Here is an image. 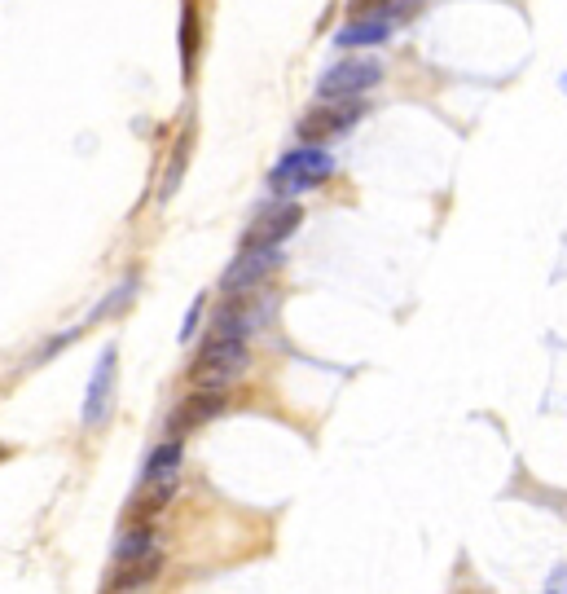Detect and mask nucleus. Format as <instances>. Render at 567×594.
I'll use <instances>...</instances> for the list:
<instances>
[{"label": "nucleus", "mask_w": 567, "mask_h": 594, "mask_svg": "<svg viewBox=\"0 0 567 594\" xmlns=\"http://www.w3.org/2000/svg\"><path fill=\"white\" fill-rule=\"evenodd\" d=\"M181 58H185V84H194V71H198V9H194V0H185V9H181Z\"/></svg>", "instance_id": "12"}, {"label": "nucleus", "mask_w": 567, "mask_h": 594, "mask_svg": "<svg viewBox=\"0 0 567 594\" xmlns=\"http://www.w3.org/2000/svg\"><path fill=\"white\" fill-rule=\"evenodd\" d=\"M282 264V251H242L238 260L225 269V278H220V286H225L229 295H238V291H251V286H260L269 273Z\"/></svg>", "instance_id": "7"}, {"label": "nucleus", "mask_w": 567, "mask_h": 594, "mask_svg": "<svg viewBox=\"0 0 567 594\" xmlns=\"http://www.w3.org/2000/svg\"><path fill=\"white\" fill-rule=\"evenodd\" d=\"M159 568H163V555H159V550H150V555H137V559H119V568L110 572L106 590H110V594L137 590V586H146V581H150Z\"/></svg>", "instance_id": "10"}, {"label": "nucleus", "mask_w": 567, "mask_h": 594, "mask_svg": "<svg viewBox=\"0 0 567 594\" xmlns=\"http://www.w3.org/2000/svg\"><path fill=\"white\" fill-rule=\"evenodd\" d=\"M330 172H335V159H330L326 150L321 146H299L291 154H282V163L273 168L269 185L277 194H299V190H308V185H321Z\"/></svg>", "instance_id": "3"}, {"label": "nucleus", "mask_w": 567, "mask_h": 594, "mask_svg": "<svg viewBox=\"0 0 567 594\" xmlns=\"http://www.w3.org/2000/svg\"><path fill=\"white\" fill-rule=\"evenodd\" d=\"M378 75H383V66H378L374 58L339 62V66H330V71L321 75L317 97H326V102H348V97L365 93V88H374V84H378Z\"/></svg>", "instance_id": "5"}, {"label": "nucleus", "mask_w": 567, "mask_h": 594, "mask_svg": "<svg viewBox=\"0 0 567 594\" xmlns=\"http://www.w3.org/2000/svg\"><path fill=\"white\" fill-rule=\"evenodd\" d=\"M242 370H247V339H211L207 335L203 352H198L194 366H189V383L203 392H220V388H229Z\"/></svg>", "instance_id": "1"}, {"label": "nucleus", "mask_w": 567, "mask_h": 594, "mask_svg": "<svg viewBox=\"0 0 567 594\" xmlns=\"http://www.w3.org/2000/svg\"><path fill=\"white\" fill-rule=\"evenodd\" d=\"M299 220H304V212H299L295 203L264 207V212L247 225V234H242V251H273V247H282V242L299 229Z\"/></svg>", "instance_id": "4"}, {"label": "nucleus", "mask_w": 567, "mask_h": 594, "mask_svg": "<svg viewBox=\"0 0 567 594\" xmlns=\"http://www.w3.org/2000/svg\"><path fill=\"white\" fill-rule=\"evenodd\" d=\"M198 313H203V300H194V308H189V317H185V330H181V339L194 335V326H198Z\"/></svg>", "instance_id": "14"}, {"label": "nucleus", "mask_w": 567, "mask_h": 594, "mask_svg": "<svg viewBox=\"0 0 567 594\" xmlns=\"http://www.w3.org/2000/svg\"><path fill=\"white\" fill-rule=\"evenodd\" d=\"M220 410H225V396L220 392H189L181 405L172 410V418H168V427H172V436H185V432H194V427H203V423H211Z\"/></svg>", "instance_id": "9"}, {"label": "nucleus", "mask_w": 567, "mask_h": 594, "mask_svg": "<svg viewBox=\"0 0 567 594\" xmlns=\"http://www.w3.org/2000/svg\"><path fill=\"white\" fill-rule=\"evenodd\" d=\"M383 40H392V22L383 18H352L335 36V44H343V49H361V44H383Z\"/></svg>", "instance_id": "11"}, {"label": "nucleus", "mask_w": 567, "mask_h": 594, "mask_svg": "<svg viewBox=\"0 0 567 594\" xmlns=\"http://www.w3.org/2000/svg\"><path fill=\"white\" fill-rule=\"evenodd\" d=\"M5 454H9V449H5V445H0V458H5Z\"/></svg>", "instance_id": "15"}, {"label": "nucleus", "mask_w": 567, "mask_h": 594, "mask_svg": "<svg viewBox=\"0 0 567 594\" xmlns=\"http://www.w3.org/2000/svg\"><path fill=\"white\" fill-rule=\"evenodd\" d=\"M115 361H119V352L106 348L102 361H97V370H93V383H88V401H84V423H88V427H102L106 418H110V396H115Z\"/></svg>", "instance_id": "8"}, {"label": "nucleus", "mask_w": 567, "mask_h": 594, "mask_svg": "<svg viewBox=\"0 0 567 594\" xmlns=\"http://www.w3.org/2000/svg\"><path fill=\"white\" fill-rule=\"evenodd\" d=\"M176 476H181V440H168L159 445L141 471V502L137 511L141 515H154L159 506H168L176 498Z\"/></svg>", "instance_id": "2"}, {"label": "nucleus", "mask_w": 567, "mask_h": 594, "mask_svg": "<svg viewBox=\"0 0 567 594\" xmlns=\"http://www.w3.org/2000/svg\"><path fill=\"white\" fill-rule=\"evenodd\" d=\"M361 115H365V106L352 102V97H348V102H339V106H317V110H308V115L299 119V137H304L308 146H321V141L348 132Z\"/></svg>", "instance_id": "6"}, {"label": "nucleus", "mask_w": 567, "mask_h": 594, "mask_svg": "<svg viewBox=\"0 0 567 594\" xmlns=\"http://www.w3.org/2000/svg\"><path fill=\"white\" fill-rule=\"evenodd\" d=\"M154 550V533L146 524H132L124 537H119V546H115V564L119 559H137V555H150Z\"/></svg>", "instance_id": "13"}]
</instances>
